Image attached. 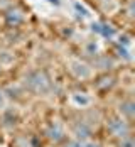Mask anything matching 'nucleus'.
<instances>
[{
  "label": "nucleus",
  "mask_w": 135,
  "mask_h": 147,
  "mask_svg": "<svg viewBox=\"0 0 135 147\" xmlns=\"http://www.w3.org/2000/svg\"><path fill=\"white\" fill-rule=\"evenodd\" d=\"M106 132L115 139H120V137L132 134V125L120 115H113V117L106 118Z\"/></svg>",
  "instance_id": "f257e3e1"
},
{
  "label": "nucleus",
  "mask_w": 135,
  "mask_h": 147,
  "mask_svg": "<svg viewBox=\"0 0 135 147\" xmlns=\"http://www.w3.org/2000/svg\"><path fill=\"white\" fill-rule=\"evenodd\" d=\"M44 137L54 146L58 144H66L68 142V134L64 130V127L59 122H51L49 125H46L44 129Z\"/></svg>",
  "instance_id": "f03ea898"
},
{
  "label": "nucleus",
  "mask_w": 135,
  "mask_h": 147,
  "mask_svg": "<svg viewBox=\"0 0 135 147\" xmlns=\"http://www.w3.org/2000/svg\"><path fill=\"white\" fill-rule=\"evenodd\" d=\"M69 130L76 140H88L93 135V125L86 120H75L69 123Z\"/></svg>",
  "instance_id": "7ed1b4c3"
},
{
  "label": "nucleus",
  "mask_w": 135,
  "mask_h": 147,
  "mask_svg": "<svg viewBox=\"0 0 135 147\" xmlns=\"http://www.w3.org/2000/svg\"><path fill=\"white\" fill-rule=\"evenodd\" d=\"M12 147H42V142L37 135H20L12 140Z\"/></svg>",
  "instance_id": "20e7f679"
},
{
  "label": "nucleus",
  "mask_w": 135,
  "mask_h": 147,
  "mask_svg": "<svg viewBox=\"0 0 135 147\" xmlns=\"http://www.w3.org/2000/svg\"><path fill=\"white\" fill-rule=\"evenodd\" d=\"M27 85H29V90L30 91H34V93H44L46 90H47V81H46L44 78H41V74L39 73H32L29 76V81H27Z\"/></svg>",
  "instance_id": "39448f33"
},
{
  "label": "nucleus",
  "mask_w": 135,
  "mask_h": 147,
  "mask_svg": "<svg viewBox=\"0 0 135 147\" xmlns=\"http://www.w3.org/2000/svg\"><path fill=\"white\" fill-rule=\"evenodd\" d=\"M2 127H5V129H14L15 125L19 123V115H17V112L12 110V108H9V110H3V115H2Z\"/></svg>",
  "instance_id": "423d86ee"
},
{
  "label": "nucleus",
  "mask_w": 135,
  "mask_h": 147,
  "mask_svg": "<svg viewBox=\"0 0 135 147\" xmlns=\"http://www.w3.org/2000/svg\"><path fill=\"white\" fill-rule=\"evenodd\" d=\"M134 112H135V105L132 100H127V102H123L120 105V113L127 122H132L134 120Z\"/></svg>",
  "instance_id": "0eeeda50"
},
{
  "label": "nucleus",
  "mask_w": 135,
  "mask_h": 147,
  "mask_svg": "<svg viewBox=\"0 0 135 147\" xmlns=\"http://www.w3.org/2000/svg\"><path fill=\"white\" fill-rule=\"evenodd\" d=\"M64 147H101V144L93 142L90 139L88 140H76V139H73V140H68Z\"/></svg>",
  "instance_id": "6e6552de"
},
{
  "label": "nucleus",
  "mask_w": 135,
  "mask_h": 147,
  "mask_svg": "<svg viewBox=\"0 0 135 147\" xmlns=\"http://www.w3.org/2000/svg\"><path fill=\"white\" fill-rule=\"evenodd\" d=\"M73 102H75L78 107L85 108V107H90L91 105V98L90 96H85V95L79 96V93H76V95H73Z\"/></svg>",
  "instance_id": "1a4fd4ad"
},
{
  "label": "nucleus",
  "mask_w": 135,
  "mask_h": 147,
  "mask_svg": "<svg viewBox=\"0 0 135 147\" xmlns=\"http://www.w3.org/2000/svg\"><path fill=\"white\" fill-rule=\"evenodd\" d=\"M117 140H118L117 142V147H135V140H134V135L132 134H128L125 137H120Z\"/></svg>",
  "instance_id": "9d476101"
},
{
  "label": "nucleus",
  "mask_w": 135,
  "mask_h": 147,
  "mask_svg": "<svg viewBox=\"0 0 135 147\" xmlns=\"http://www.w3.org/2000/svg\"><path fill=\"white\" fill-rule=\"evenodd\" d=\"M5 108V96H3V93L0 91V110H3Z\"/></svg>",
  "instance_id": "9b49d317"
},
{
  "label": "nucleus",
  "mask_w": 135,
  "mask_h": 147,
  "mask_svg": "<svg viewBox=\"0 0 135 147\" xmlns=\"http://www.w3.org/2000/svg\"><path fill=\"white\" fill-rule=\"evenodd\" d=\"M75 7H76V10H79V12H81L83 15H86V14H88V12H86V9H85V7H81L79 3H75Z\"/></svg>",
  "instance_id": "f8f14e48"
},
{
  "label": "nucleus",
  "mask_w": 135,
  "mask_h": 147,
  "mask_svg": "<svg viewBox=\"0 0 135 147\" xmlns=\"http://www.w3.org/2000/svg\"><path fill=\"white\" fill-rule=\"evenodd\" d=\"M47 2H49V3H52V5H59V3H61L59 0H47Z\"/></svg>",
  "instance_id": "ddd939ff"
}]
</instances>
